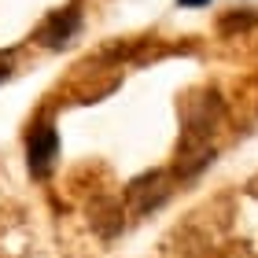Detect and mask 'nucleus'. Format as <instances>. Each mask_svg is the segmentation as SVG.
Returning a JSON list of instances; mask_svg holds the SVG:
<instances>
[{
  "label": "nucleus",
  "mask_w": 258,
  "mask_h": 258,
  "mask_svg": "<svg viewBox=\"0 0 258 258\" xmlns=\"http://www.w3.org/2000/svg\"><path fill=\"white\" fill-rule=\"evenodd\" d=\"M170 196H173V173H166V170H148L125 184V207L137 218L159 210Z\"/></svg>",
  "instance_id": "f03ea898"
},
{
  "label": "nucleus",
  "mask_w": 258,
  "mask_h": 258,
  "mask_svg": "<svg viewBox=\"0 0 258 258\" xmlns=\"http://www.w3.org/2000/svg\"><path fill=\"white\" fill-rule=\"evenodd\" d=\"M251 22H254L251 11H243V15H225V19H221V30H225V33H229V30H236V26L243 30V26H251Z\"/></svg>",
  "instance_id": "423d86ee"
},
{
  "label": "nucleus",
  "mask_w": 258,
  "mask_h": 258,
  "mask_svg": "<svg viewBox=\"0 0 258 258\" xmlns=\"http://www.w3.org/2000/svg\"><path fill=\"white\" fill-rule=\"evenodd\" d=\"M59 159V133H55L52 122H37L26 137V166L37 181H44Z\"/></svg>",
  "instance_id": "7ed1b4c3"
},
{
  "label": "nucleus",
  "mask_w": 258,
  "mask_h": 258,
  "mask_svg": "<svg viewBox=\"0 0 258 258\" xmlns=\"http://www.w3.org/2000/svg\"><path fill=\"white\" fill-rule=\"evenodd\" d=\"M181 8H203V4H210V0H177Z\"/></svg>",
  "instance_id": "6e6552de"
},
{
  "label": "nucleus",
  "mask_w": 258,
  "mask_h": 258,
  "mask_svg": "<svg viewBox=\"0 0 258 258\" xmlns=\"http://www.w3.org/2000/svg\"><path fill=\"white\" fill-rule=\"evenodd\" d=\"M78 30H81L78 8H59V11H52V15L37 26V41L44 44V48H63V44L74 41Z\"/></svg>",
  "instance_id": "20e7f679"
},
{
  "label": "nucleus",
  "mask_w": 258,
  "mask_h": 258,
  "mask_svg": "<svg viewBox=\"0 0 258 258\" xmlns=\"http://www.w3.org/2000/svg\"><path fill=\"white\" fill-rule=\"evenodd\" d=\"M11 74V52H0V81Z\"/></svg>",
  "instance_id": "0eeeda50"
},
{
  "label": "nucleus",
  "mask_w": 258,
  "mask_h": 258,
  "mask_svg": "<svg viewBox=\"0 0 258 258\" xmlns=\"http://www.w3.org/2000/svg\"><path fill=\"white\" fill-rule=\"evenodd\" d=\"M221 122V96L214 89H196L181 100V140L184 144H210Z\"/></svg>",
  "instance_id": "f257e3e1"
},
{
  "label": "nucleus",
  "mask_w": 258,
  "mask_h": 258,
  "mask_svg": "<svg viewBox=\"0 0 258 258\" xmlns=\"http://www.w3.org/2000/svg\"><path fill=\"white\" fill-rule=\"evenodd\" d=\"M89 225L100 232V236H118L122 225H125V210H122V199L114 196H96L89 203Z\"/></svg>",
  "instance_id": "39448f33"
}]
</instances>
